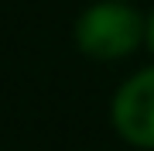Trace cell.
<instances>
[{
	"label": "cell",
	"instance_id": "7a4b0ae2",
	"mask_svg": "<svg viewBox=\"0 0 154 151\" xmlns=\"http://www.w3.org/2000/svg\"><path fill=\"white\" fill-rule=\"evenodd\" d=\"M116 131L137 148H154V69L127 79L113 100Z\"/></svg>",
	"mask_w": 154,
	"mask_h": 151
},
{
	"label": "cell",
	"instance_id": "3957f363",
	"mask_svg": "<svg viewBox=\"0 0 154 151\" xmlns=\"http://www.w3.org/2000/svg\"><path fill=\"white\" fill-rule=\"evenodd\" d=\"M147 45H151V52H154V14H151V21H147Z\"/></svg>",
	"mask_w": 154,
	"mask_h": 151
},
{
	"label": "cell",
	"instance_id": "6da1fadb",
	"mask_svg": "<svg viewBox=\"0 0 154 151\" xmlns=\"http://www.w3.org/2000/svg\"><path fill=\"white\" fill-rule=\"evenodd\" d=\"M140 17L137 11L123 4H96L79 17L75 24V41L86 55L93 58H120L130 55L140 41Z\"/></svg>",
	"mask_w": 154,
	"mask_h": 151
}]
</instances>
